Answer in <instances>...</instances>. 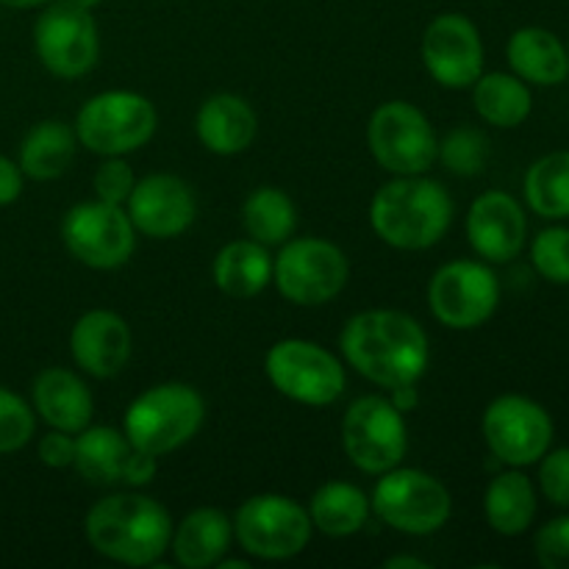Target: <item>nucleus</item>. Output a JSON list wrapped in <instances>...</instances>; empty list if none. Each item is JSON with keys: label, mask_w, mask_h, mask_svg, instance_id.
Returning a JSON list of instances; mask_svg holds the SVG:
<instances>
[{"label": "nucleus", "mask_w": 569, "mask_h": 569, "mask_svg": "<svg viewBox=\"0 0 569 569\" xmlns=\"http://www.w3.org/2000/svg\"><path fill=\"white\" fill-rule=\"evenodd\" d=\"M339 348L361 378L387 392L420 381L431 361L426 328L395 309H370L350 317L339 333Z\"/></svg>", "instance_id": "1"}, {"label": "nucleus", "mask_w": 569, "mask_h": 569, "mask_svg": "<svg viewBox=\"0 0 569 569\" xmlns=\"http://www.w3.org/2000/svg\"><path fill=\"white\" fill-rule=\"evenodd\" d=\"M89 548L126 567H156L170 550L172 517L156 498L114 492L100 498L83 517Z\"/></svg>", "instance_id": "2"}, {"label": "nucleus", "mask_w": 569, "mask_h": 569, "mask_svg": "<svg viewBox=\"0 0 569 569\" xmlns=\"http://www.w3.org/2000/svg\"><path fill=\"white\" fill-rule=\"evenodd\" d=\"M456 206L448 189L426 176H395L370 203V226L395 250H428L453 226Z\"/></svg>", "instance_id": "3"}, {"label": "nucleus", "mask_w": 569, "mask_h": 569, "mask_svg": "<svg viewBox=\"0 0 569 569\" xmlns=\"http://www.w3.org/2000/svg\"><path fill=\"white\" fill-rule=\"evenodd\" d=\"M206 420L203 395L189 383H159L131 400L122 417V433L137 450L167 456L198 437Z\"/></svg>", "instance_id": "4"}, {"label": "nucleus", "mask_w": 569, "mask_h": 569, "mask_svg": "<svg viewBox=\"0 0 569 569\" xmlns=\"http://www.w3.org/2000/svg\"><path fill=\"white\" fill-rule=\"evenodd\" d=\"M370 506L372 515L392 531L406 537H431L450 520L453 498L437 476L398 465L378 476Z\"/></svg>", "instance_id": "5"}, {"label": "nucleus", "mask_w": 569, "mask_h": 569, "mask_svg": "<svg viewBox=\"0 0 569 569\" xmlns=\"http://www.w3.org/2000/svg\"><path fill=\"white\" fill-rule=\"evenodd\" d=\"M78 144L94 156H128L144 148L159 128V114L150 98L128 89H109L78 109L76 122Z\"/></svg>", "instance_id": "6"}, {"label": "nucleus", "mask_w": 569, "mask_h": 569, "mask_svg": "<svg viewBox=\"0 0 569 569\" xmlns=\"http://www.w3.org/2000/svg\"><path fill=\"white\" fill-rule=\"evenodd\" d=\"M350 281V261L339 244L320 237L287 239L272 256V283L295 306H326Z\"/></svg>", "instance_id": "7"}, {"label": "nucleus", "mask_w": 569, "mask_h": 569, "mask_svg": "<svg viewBox=\"0 0 569 569\" xmlns=\"http://www.w3.org/2000/svg\"><path fill=\"white\" fill-rule=\"evenodd\" d=\"M309 509L287 495H253L233 515V539L259 561H289L311 542Z\"/></svg>", "instance_id": "8"}, {"label": "nucleus", "mask_w": 569, "mask_h": 569, "mask_svg": "<svg viewBox=\"0 0 569 569\" xmlns=\"http://www.w3.org/2000/svg\"><path fill=\"white\" fill-rule=\"evenodd\" d=\"M342 450L365 476H381L406 459L409 426L406 415L383 395H365L348 406L342 417Z\"/></svg>", "instance_id": "9"}, {"label": "nucleus", "mask_w": 569, "mask_h": 569, "mask_svg": "<svg viewBox=\"0 0 569 569\" xmlns=\"http://www.w3.org/2000/svg\"><path fill=\"white\" fill-rule=\"evenodd\" d=\"M367 148L389 176H426L437 164L439 139L415 103L387 100L367 122Z\"/></svg>", "instance_id": "10"}, {"label": "nucleus", "mask_w": 569, "mask_h": 569, "mask_svg": "<svg viewBox=\"0 0 569 569\" xmlns=\"http://www.w3.org/2000/svg\"><path fill=\"white\" fill-rule=\"evenodd\" d=\"M264 370L283 398L311 409L337 403L348 387L342 361L309 339H281L272 345L264 356Z\"/></svg>", "instance_id": "11"}, {"label": "nucleus", "mask_w": 569, "mask_h": 569, "mask_svg": "<svg viewBox=\"0 0 569 569\" xmlns=\"http://www.w3.org/2000/svg\"><path fill=\"white\" fill-rule=\"evenodd\" d=\"M500 306V281L483 259H456L439 267L428 283V309L450 331L487 326Z\"/></svg>", "instance_id": "12"}, {"label": "nucleus", "mask_w": 569, "mask_h": 569, "mask_svg": "<svg viewBox=\"0 0 569 569\" xmlns=\"http://www.w3.org/2000/svg\"><path fill=\"white\" fill-rule=\"evenodd\" d=\"M481 431L489 453L500 465L526 470L553 448L556 422L550 411L533 398L506 392L487 406Z\"/></svg>", "instance_id": "13"}, {"label": "nucleus", "mask_w": 569, "mask_h": 569, "mask_svg": "<svg viewBox=\"0 0 569 569\" xmlns=\"http://www.w3.org/2000/svg\"><path fill=\"white\" fill-rule=\"evenodd\" d=\"M33 53L61 81L87 76L100 56V31L92 11L78 9L70 0L42 6L33 22Z\"/></svg>", "instance_id": "14"}, {"label": "nucleus", "mask_w": 569, "mask_h": 569, "mask_svg": "<svg viewBox=\"0 0 569 569\" xmlns=\"http://www.w3.org/2000/svg\"><path fill=\"white\" fill-rule=\"evenodd\" d=\"M61 242L72 259L89 270H117L128 264L137 248V228L126 206L106 200L76 203L61 220Z\"/></svg>", "instance_id": "15"}, {"label": "nucleus", "mask_w": 569, "mask_h": 569, "mask_svg": "<svg viewBox=\"0 0 569 569\" xmlns=\"http://www.w3.org/2000/svg\"><path fill=\"white\" fill-rule=\"evenodd\" d=\"M420 53L428 76L445 89H470L481 78L487 61L481 31L459 11H448L428 22Z\"/></svg>", "instance_id": "16"}, {"label": "nucleus", "mask_w": 569, "mask_h": 569, "mask_svg": "<svg viewBox=\"0 0 569 569\" xmlns=\"http://www.w3.org/2000/svg\"><path fill=\"white\" fill-rule=\"evenodd\" d=\"M126 211L142 237L176 239L194 226L198 200L183 178L172 172H150L133 183Z\"/></svg>", "instance_id": "17"}, {"label": "nucleus", "mask_w": 569, "mask_h": 569, "mask_svg": "<svg viewBox=\"0 0 569 569\" xmlns=\"http://www.w3.org/2000/svg\"><path fill=\"white\" fill-rule=\"evenodd\" d=\"M467 239L487 264H509L528 244L526 206L503 189H489L467 211Z\"/></svg>", "instance_id": "18"}, {"label": "nucleus", "mask_w": 569, "mask_h": 569, "mask_svg": "<svg viewBox=\"0 0 569 569\" xmlns=\"http://www.w3.org/2000/svg\"><path fill=\"white\" fill-rule=\"evenodd\" d=\"M131 326L117 311L92 309L76 320L70 331V353L78 370L87 376L114 378L131 361Z\"/></svg>", "instance_id": "19"}, {"label": "nucleus", "mask_w": 569, "mask_h": 569, "mask_svg": "<svg viewBox=\"0 0 569 569\" xmlns=\"http://www.w3.org/2000/svg\"><path fill=\"white\" fill-rule=\"evenodd\" d=\"M31 406L48 428L81 433L92 426L94 400L87 381L67 367H48L31 383Z\"/></svg>", "instance_id": "20"}, {"label": "nucleus", "mask_w": 569, "mask_h": 569, "mask_svg": "<svg viewBox=\"0 0 569 569\" xmlns=\"http://www.w3.org/2000/svg\"><path fill=\"white\" fill-rule=\"evenodd\" d=\"M194 133L200 144L214 156H239L253 144L259 133V117L244 98L217 92L200 103L194 114Z\"/></svg>", "instance_id": "21"}, {"label": "nucleus", "mask_w": 569, "mask_h": 569, "mask_svg": "<svg viewBox=\"0 0 569 569\" xmlns=\"http://www.w3.org/2000/svg\"><path fill=\"white\" fill-rule=\"evenodd\" d=\"M506 61L528 87H559L569 78L567 42L542 26L517 28L506 44Z\"/></svg>", "instance_id": "22"}, {"label": "nucleus", "mask_w": 569, "mask_h": 569, "mask_svg": "<svg viewBox=\"0 0 569 569\" xmlns=\"http://www.w3.org/2000/svg\"><path fill=\"white\" fill-rule=\"evenodd\" d=\"M233 542V520H228L226 511L194 509L172 528L170 550L172 559L183 569H209L217 567L222 556H228Z\"/></svg>", "instance_id": "23"}, {"label": "nucleus", "mask_w": 569, "mask_h": 569, "mask_svg": "<svg viewBox=\"0 0 569 569\" xmlns=\"http://www.w3.org/2000/svg\"><path fill=\"white\" fill-rule=\"evenodd\" d=\"M539 511V489L520 467L498 472L483 492V517L500 537H522L531 531Z\"/></svg>", "instance_id": "24"}, {"label": "nucleus", "mask_w": 569, "mask_h": 569, "mask_svg": "<svg viewBox=\"0 0 569 569\" xmlns=\"http://www.w3.org/2000/svg\"><path fill=\"white\" fill-rule=\"evenodd\" d=\"M133 453L137 448L117 428L87 426L81 433H76L72 470L94 487H117V483H126Z\"/></svg>", "instance_id": "25"}, {"label": "nucleus", "mask_w": 569, "mask_h": 569, "mask_svg": "<svg viewBox=\"0 0 569 569\" xmlns=\"http://www.w3.org/2000/svg\"><path fill=\"white\" fill-rule=\"evenodd\" d=\"M211 278H214L217 289L228 298H256L272 283L270 250L250 237L228 242L211 264Z\"/></svg>", "instance_id": "26"}, {"label": "nucleus", "mask_w": 569, "mask_h": 569, "mask_svg": "<svg viewBox=\"0 0 569 569\" xmlns=\"http://www.w3.org/2000/svg\"><path fill=\"white\" fill-rule=\"evenodd\" d=\"M76 128L61 120H42L22 137L17 164L28 181H56L76 159Z\"/></svg>", "instance_id": "27"}, {"label": "nucleus", "mask_w": 569, "mask_h": 569, "mask_svg": "<svg viewBox=\"0 0 569 569\" xmlns=\"http://www.w3.org/2000/svg\"><path fill=\"white\" fill-rule=\"evenodd\" d=\"M370 515V495L350 481L322 483L309 500V517L315 531L333 539H345L365 531Z\"/></svg>", "instance_id": "28"}, {"label": "nucleus", "mask_w": 569, "mask_h": 569, "mask_svg": "<svg viewBox=\"0 0 569 569\" xmlns=\"http://www.w3.org/2000/svg\"><path fill=\"white\" fill-rule=\"evenodd\" d=\"M472 109L487 126L520 128L533 111V92L515 72H481L472 83Z\"/></svg>", "instance_id": "29"}, {"label": "nucleus", "mask_w": 569, "mask_h": 569, "mask_svg": "<svg viewBox=\"0 0 569 569\" xmlns=\"http://www.w3.org/2000/svg\"><path fill=\"white\" fill-rule=\"evenodd\" d=\"M522 198L537 217L548 222L569 220V150H553L528 167Z\"/></svg>", "instance_id": "30"}, {"label": "nucleus", "mask_w": 569, "mask_h": 569, "mask_svg": "<svg viewBox=\"0 0 569 569\" xmlns=\"http://www.w3.org/2000/svg\"><path fill=\"white\" fill-rule=\"evenodd\" d=\"M242 226L244 233L256 242L283 244L295 237L298 228V209L292 198L278 187H259L248 194L242 206Z\"/></svg>", "instance_id": "31"}, {"label": "nucleus", "mask_w": 569, "mask_h": 569, "mask_svg": "<svg viewBox=\"0 0 569 569\" xmlns=\"http://www.w3.org/2000/svg\"><path fill=\"white\" fill-rule=\"evenodd\" d=\"M489 159V142L478 128L459 126L439 142L437 161H442L445 170L453 176L472 178L487 167Z\"/></svg>", "instance_id": "32"}, {"label": "nucleus", "mask_w": 569, "mask_h": 569, "mask_svg": "<svg viewBox=\"0 0 569 569\" xmlns=\"http://www.w3.org/2000/svg\"><path fill=\"white\" fill-rule=\"evenodd\" d=\"M531 264L539 276L556 287H569V228L556 226L542 228L531 239Z\"/></svg>", "instance_id": "33"}, {"label": "nucleus", "mask_w": 569, "mask_h": 569, "mask_svg": "<svg viewBox=\"0 0 569 569\" xmlns=\"http://www.w3.org/2000/svg\"><path fill=\"white\" fill-rule=\"evenodd\" d=\"M37 437V411L9 387H0V456H11Z\"/></svg>", "instance_id": "34"}, {"label": "nucleus", "mask_w": 569, "mask_h": 569, "mask_svg": "<svg viewBox=\"0 0 569 569\" xmlns=\"http://www.w3.org/2000/svg\"><path fill=\"white\" fill-rule=\"evenodd\" d=\"M537 465L539 495L556 509H569V448H550Z\"/></svg>", "instance_id": "35"}, {"label": "nucleus", "mask_w": 569, "mask_h": 569, "mask_svg": "<svg viewBox=\"0 0 569 569\" xmlns=\"http://www.w3.org/2000/svg\"><path fill=\"white\" fill-rule=\"evenodd\" d=\"M133 183H137V178H133V170L126 161V156H106L92 178L98 200H106V203L114 206H126L128 194L133 192Z\"/></svg>", "instance_id": "36"}, {"label": "nucleus", "mask_w": 569, "mask_h": 569, "mask_svg": "<svg viewBox=\"0 0 569 569\" xmlns=\"http://www.w3.org/2000/svg\"><path fill=\"white\" fill-rule=\"evenodd\" d=\"M533 556L545 569H569V515L553 517L533 533Z\"/></svg>", "instance_id": "37"}, {"label": "nucleus", "mask_w": 569, "mask_h": 569, "mask_svg": "<svg viewBox=\"0 0 569 569\" xmlns=\"http://www.w3.org/2000/svg\"><path fill=\"white\" fill-rule=\"evenodd\" d=\"M37 456L50 470H67V467H72V459H76V433L50 428L48 433L39 437Z\"/></svg>", "instance_id": "38"}, {"label": "nucleus", "mask_w": 569, "mask_h": 569, "mask_svg": "<svg viewBox=\"0 0 569 569\" xmlns=\"http://www.w3.org/2000/svg\"><path fill=\"white\" fill-rule=\"evenodd\" d=\"M22 187H26V176H22L20 164L9 156L0 153V209L20 200Z\"/></svg>", "instance_id": "39"}, {"label": "nucleus", "mask_w": 569, "mask_h": 569, "mask_svg": "<svg viewBox=\"0 0 569 569\" xmlns=\"http://www.w3.org/2000/svg\"><path fill=\"white\" fill-rule=\"evenodd\" d=\"M389 400L395 403V409H400L403 415H409V411L417 409V403H420V395H417V383H403V387H395L389 389Z\"/></svg>", "instance_id": "40"}, {"label": "nucleus", "mask_w": 569, "mask_h": 569, "mask_svg": "<svg viewBox=\"0 0 569 569\" xmlns=\"http://www.w3.org/2000/svg\"><path fill=\"white\" fill-rule=\"evenodd\" d=\"M383 567L387 569H431L426 559H417V556H389L387 561H383Z\"/></svg>", "instance_id": "41"}, {"label": "nucleus", "mask_w": 569, "mask_h": 569, "mask_svg": "<svg viewBox=\"0 0 569 569\" xmlns=\"http://www.w3.org/2000/svg\"><path fill=\"white\" fill-rule=\"evenodd\" d=\"M53 3V0H0L3 9H14V11H28V9H42V6Z\"/></svg>", "instance_id": "42"}, {"label": "nucleus", "mask_w": 569, "mask_h": 569, "mask_svg": "<svg viewBox=\"0 0 569 569\" xmlns=\"http://www.w3.org/2000/svg\"><path fill=\"white\" fill-rule=\"evenodd\" d=\"M217 569H250V561H244V559H226V556H222V559L217 561Z\"/></svg>", "instance_id": "43"}, {"label": "nucleus", "mask_w": 569, "mask_h": 569, "mask_svg": "<svg viewBox=\"0 0 569 569\" xmlns=\"http://www.w3.org/2000/svg\"><path fill=\"white\" fill-rule=\"evenodd\" d=\"M72 6H78V9H87V11H92V9H98L100 3H103V0H70Z\"/></svg>", "instance_id": "44"}, {"label": "nucleus", "mask_w": 569, "mask_h": 569, "mask_svg": "<svg viewBox=\"0 0 569 569\" xmlns=\"http://www.w3.org/2000/svg\"><path fill=\"white\" fill-rule=\"evenodd\" d=\"M567 56H569V37H567Z\"/></svg>", "instance_id": "45"}]
</instances>
